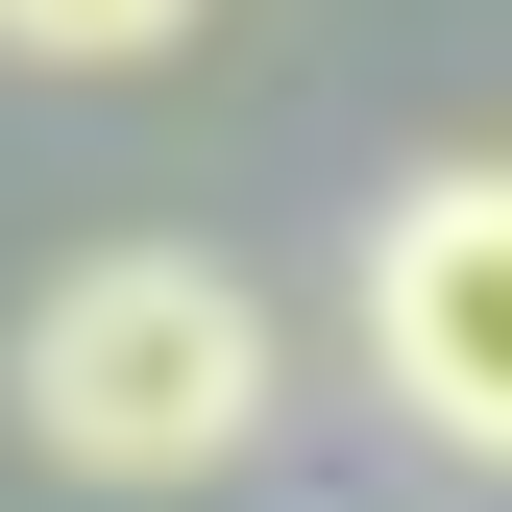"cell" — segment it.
I'll return each instance as SVG.
<instances>
[{
  "mask_svg": "<svg viewBox=\"0 0 512 512\" xmlns=\"http://www.w3.org/2000/svg\"><path fill=\"white\" fill-rule=\"evenodd\" d=\"M0 415L74 488H244L293 439V317L220 244H74V269L0 317Z\"/></svg>",
  "mask_w": 512,
  "mask_h": 512,
  "instance_id": "1",
  "label": "cell"
},
{
  "mask_svg": "<svg viewBox=\"0 0 512 512\" xmlns=\"http://www.w3.org/2000/svg\"><path fill=\"white\" fill-rule=\"evenodd\" d=\"M342 366L391 391L415 464L512 488V147H415L342 220Z\"/></svg>",
  "mask_w": 512,
  "mask_h": 512,
  "instance_id": "2",
  "label": "cell"
},
{
  "mask_svg": "<svg viewBox=\"0 0 512 512\" xmlns=\"http://www.w3.org/2000/svg\"><path fill=\"white\" fill-rule=\"evenodd\" d=\"M220 0H0V74H171Z\"/></svg>",
  "mask_w": 512,
  "mask_h": 512,
  "instance_id": "3",
  "label": "cell"
}]
</instances>
